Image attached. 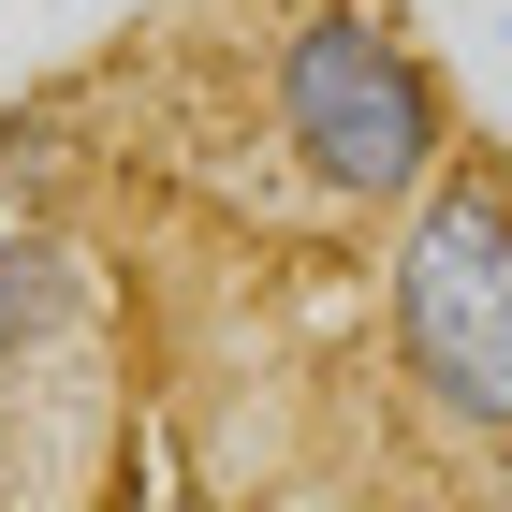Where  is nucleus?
<instances>
[{"instance_id": "1", "label": "nucleus", "mask_w": 512, "mask_h": 512, "mask_svg": "<svg viewBox=\"0 0 512 512\" xmlns=\"http://www.w3.org/2000/svg\"><path fill=\"white\" fill-rule=\"evenodd\" d=\"M264 132L352 220H395L439 161L469 147L454 74L425 59V30L395 0H278V30H264Z\"/></svg>"}, {"instance_id": "2", "label": "nucleus", "mask_w": 512, "mask_h": 512, "mask_svg": "<svg viewBox=\"0 0 512 512\" xmlns=\"http://www.w3.org/2000/svg\"><path fill=\"white\" fill-rule=\"evenodd\" d=\"M381 337H395V381L454 439H483V454L512 439V161L498 147H454L395 205Z\"/></svg>"}, {"instance_id": "3", "label": "nucleus", "mask_w": 512, "mask_h": 512, "mask_svg": "<svg viewBox=\"0 0 512 512\" xmlns=\"http://www.w3.org/2000/svg\"><path fill=\"white\" fill-rule=\"evenodd\" d=\"M74 322H88V264H74V235L0 220V366H44Z\"/></svg>"}, {"instance_id": "4", "label": "nucleus", "mask_w": 512, "mask_h": 512, "mask_svg": "<svg viewBox=\"0 0 512 512\" xmlns=\"http://www.w3.org/2000/svg\"><path fill=\"white\" fill-rule=\"evenodd\" d=\"M498 30H512V15H498Z\"/></svg>"}]
</instances>
